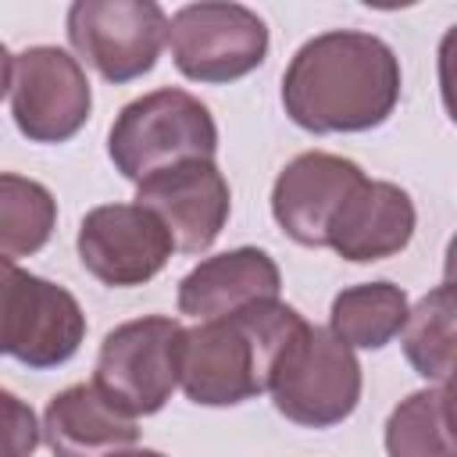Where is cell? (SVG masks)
I'll return each mask as SVG.
<instances>
[{
	"label": "cell",
	"instance_id": "19",
	"mask_svg": "<svg viewBox=\"0 0 457 457\" xmlns=\"http://www.w3.org/2000/svg\"><path fill=\"white\" fill-rule=\"evenodd\" d=\"M403 353L411 368L439 386H450L453 375V286L443 282L428 296L418 300L414 311H407V321L400 328Z\"/></svg>",
	"mask_w": 457,
	"mask_h": 457
},
{
	"label": "cell",
	"instance_id": "17",
	"mask_svg": "<svg viewBox=\"0 0 457 457\" xmlns=\"http://www.w3.org/2000/svg\"><path fill=\"white\" fill-rule=\"evenodd\" d=\"M450 386H428L400 400L386 421L389 457H457L450 428Z\"/></svg>",
	"mask_w": 457,
	"mask_h": 457
},
{
	"label": "cell",
	"instance_id": "7",
	"mask_svg": "<svg viewBox=\"0 0 457 457\" xmlns=\"http://www.w3.org/2000/svg\"><path fill=\"white\" fill-rule=\"evenodd\" d=\"M68 39L100 79L121 86L157 64L168 14L154 0H79L68 7Z\"/></svg>",
	"mask_w": 457,
	"mask_h": 457
},
{
	"label": "cell",
	"instance_id": "1",
	"mask_svg": "<svg viewBox=\"0 0 457 457\" xmlns=\"http://www.w3.org/2000/svg\"><path fill=\"white\" fill-rule=\"evenodd\" d=\"M400 100V61L371 32H321L307 39L286 75V114L307 132H364L382 125Z\"/></svg>",
	"mask_w": 457,
	"mask_h": 457
},
{
	"label": "cell",
	"instance_id": "12",
	"mask_svg": "<svg viewBox=\"0 0 457 457\" xmlns=\"http://www.w3.org/2000/svg\"><path fill=\"white\" fill-rule=\"evenodd\" d=\"M361 179L364 171L350 157L307 150L278 171L271 189V214L278 228L300 246H325L328 221L336 218L339 204L361 186Z\"/></svg>",
	"mask_w": 457,
	"mask_h": 457
},
{
	"label": "cell",
	"instance_id": "13",
	"mask_svg": "<svg viewBox=\"0 0 457 457\" xmlns=\"http://www.w3.org/2000/svg\"><path fill=\"white\" fill-rule=\"evenodd\" d=\"M414 221V204L396 182H378L364 175L328 221L325 246L353 264L382 261L411 243Z\"/></svg>",
	"mask_w": 457,
	"mask_h": 457
},
{
	"label": "cell",
	"instance_id": "14",
	"mask_svg": "<svg viewBox=\"0 0 457 457\" xmlns=\"http://www.w3.org/2000/svg\"><path fill=\"white\" fill-rule=\"evenodd\" d=\"M278 289L282 275L271 253L257 246H239L200 261L179 282V311L196 321H211L261 300H278Z\"/></svg>",
	"mask_w": 457,
	"mask_h": 457
},
{
	"label": "cell",
	"instance_id": "21",
	"mask_svg": "<svg viewBox=\"0 0 457 457\" xmlns=\"http://www.w3.org/2000/svg\"><path fill=\"white\" fill-rule=\"evenodd\" d=\"M11 68H14V57H11L7 46L0 43V96L11 89Z\"/></svg>",
	"mask_w": 457,
	"mask_h": 457
},
{
	"label": "cell",
	"instance_id": "4",
	"mask_svg": "<svg viewBox=\"0 0 457 457\" xmlns=\"http://www.w3.org/2000/svg\"><path fill=\"white\" fill-rule=\"evenodd\" d=\"M268 393L278 414L307 428H328L353 414L361 400V361L321 325H300L282 346Z\"/></svg>",
	"mask_w": 457,
	"mask_h": 457
},
{
	"label": "cell",
	"instance_id": "22",
	"mask_svg": "<svg viewBox=\"0 0 457 457\" xmlns=\"http://www.w3.org/2000/svg\"><path fill=\"white\" fill-rule=\"evenodd\" d=\"M111 457H164L157 450H121V453H111Z\"/></svg>",
	"mask_w": 457,
	"mask_h": 457
},
{
	"label": "cell",
	"instance_id": "11",
	"mask_svg": "<svg viewBox=\"0 0 457 457\" xmlns=\"http://www.w3.org/2000/svg\"><path fill=\"white\" fill-rule=\"evenodd\" d=\"M136 204L146 207L182 253H204L225 228L232 193L214 161H182L136 186Z\"/></svg>",
	"mask_w": 457,
	"mask_h": 457
},
{
	"label": "cell",
	"instance_id": "8",
	"mask_svg": "<svg viewBox=\"0 0 457 457\" xmlns=\"http://www.w3.org/2000/svg\"><path fill=\"white\" fill-rule=\"evenodd\" d=\"M175 68L193 82H232L268 54V25L243 4H186L168 21Z\"/></svg>",
	"mask_w": 457,
	"mask_h": 457
},
{
	"label": "cell",
	"instance_id": "2",
	"mask_svg": "<svg viewBox=\"0 0 457 457\" xmlns=\"http://www.w3.org/2000/svg\"><path fill=\"white\" fill-rule=\"evenodd\" d=\"M300 325V311L282 300H261L200 321L182 332L179 386L200 407L246 403L268 389L271 368Z\"/></svg>",
	"mask_w": 457,
	"mask_h": 457
},
{
	"label": "cell",
	"instance_id": "6",
	"mask_svg": "<svg viewBox=\"0 0 457 457\" xmlns=\"http://www.w3.org/2000/svg\"><path fill=\"white\" fill-rule=\"evenodd\" d=\"M82 339L86 314L79 300L0 257V353L29 368H57L75 357Z\"/></svg>",
	"mask_w": 457,
	"mask_h": 457
},
{
	"label": "cell",
	"instance_id": "5",
	"mask_svg": "<svg viewBox=\"0 0 457 457\" xmlns=\"http://www.w3.org/2000/svg\"><path fill=\"white\" fill-rule=\"evenodd\" d=\"M182 325L175 318H136L111 328L96 353L93 386L129 418L157 414L179 386Z\"/></svg>",
	"mask_w": 457,
	"mask_h": 457
},
{
	"label": "cell",
	"instance_id": "20",
	"mask_svg": "<svg viewBox=\"0 0 457 457\" xmlns=\"http://www.w3.org/2000/svg\"><path fill=\"white\" fill-rule=\"evenodd\" d=\"M39 446V421L25 400L0 389V457H32Z\"/></svg>",
	"mask_w": 457,
	"mask_h": 457
},
{
	"label": "cell",
	"instance_id": "3",
	"mask_svg": "<svg viewBox=\"0 0 457 457\" xmlns=\"http://www.w3.org/2000/svg\"><path fill=\"white\" fill-rule=\"evenodd\" d=\"M218 125L186 89H154L121 107L111 125L107 154L129 182H143L182 161H214Z\"/></svg>",
	"mask_w": 457,
	"mask_h": 457
},
{
	"label": "cell",
	"instance_id": "9",
	"mask_svg": "<svg viewBox=\"0 0 457 457\" xmlns=\"http://www.w3.org/2000/svg\"><path fill=\"white\" fill-rule=\"evenodd\" d=\"M93 107L89 79L82 64L61 46H29L11 68V114L25 139L64 143L71 139Z\"/></svg>",
	"mask_w": 457,
	"mask_h": 457
},
{
	"label": "cell",
	"instance_id": "15",
	"mask_svg": "<svg viewBox=\"0 0 457 457\" xmlns=\"http://www.w3.org/2000/svg\"><path fill=\"white\" fill-rule=\"evenodd\" d=\"M43 439L57 457H111L139 439L136 418L118 411L93 382L61 389L43 411Z\"/></svg>",
	"mask_w": 457,
	"mask_h": 457
},
{
	"label": "cell",
	"instance_id": "10",
	"mask_svg": "<svg viewBox=\"0 0 457 457\" xmlns=\"http://www.w3.org/2000/svg\"><path fill=\"white\" fill-rule=\"evenodd\" d=\"M75 246L82 268L114 289L150 282L175 250L168 228L139 204L93 207L79 225Z\"/></svg>",
	"mask_w": 457,
	"mask_h": 457
},
{
	"label": "cell",
	"instance_id": "16",
	"mask_svg": "<svg viewBox=\"0 0 457 457\" xmlns=\"http://www.w3.org/2000/svg\"><path fill=\"white\" fill-rule=\"evenodd\" d=\"M407 293L393 282H364L336 293L328 311V332L350 350H382L407 321Z\"/></svg>",
	"mask_w": 457,
	"mask_h": 457
},
{
	"label": "cell",
	"instance_id": "18",
	"mask_svg": "<svg viewBox=\"0 0 457 457\" xmlns=\"http://www.w3.org/2000/svg\"><path fill=\"white\" fill-rule=\"evenodd\" d=\"M57 225L54 193L25 175L0 171V257L18 261L43 250Z\"/></svg>",
	"mask_w": 457,
	"mask_h": 457
}]
</instances>
